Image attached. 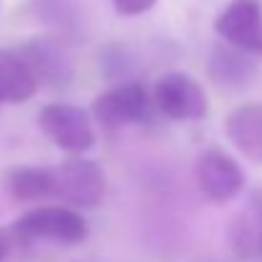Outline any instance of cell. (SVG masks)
Instances as JSON below:
<instances>
[{"instance_id": "6da1fadb", "label": "cell", "mask_w": 262, "mask_h": 262, "mask_svg": "<svg viewBox=\"0 0 262 262\" xmlns=\"http://www.w3.org/2000/svg\"><path fill=\"white\" fill-rule=\"evenodd\" d=\"M38 127L56 148L72 156H84L94 145L92 115L79 104L49 102L38 112Z\"/></svg>"}, {"instance_id": "7a4b0ae2", "label": "cell", "mask_w": 262, "mask_h": 262, "mask_svg": "<svg viewBox=\"0 0 262 262\" xmlns=\"http://www.w3.org/2000/svg\"><path fill=\"white\" fill-rule=\"evenodd\" d=\"M20 239H46L59 245H79L89 234L84 216L67 206H36L26 211L10 229Z\"/></svg>"}, {"instance_id": "3957f363", "label": "cell", "mask_w": 262, "mask_h": 262, "mask_svg": "<svg viewBox=\"0 0 262 262\" xmlns=\"http://www.w3.org/2000/svg\"><path fill=\"white\" fill-rule=\"evenodd\" d=\"M107 191V178L99 163L72 156L54 168V196L64 199L72 206L94 209L102 204Z\"/></svg>"}, {"instance_id": "277c9868", "label": "cell", "mask_w": 262, "mask_h": 262, "mask_svg": "<svg viewBox=\"0 0 262 262\" xmlns=\"http://www.w3.org/2000/svg\"><path fill=\"white\" fill-rule=\"evenodd\" d=\"M150 99H153V107L163 117L176 120V122L201 120L209 112V99H206L204 87L181 72H171V74L161 77Z\"/></svg>"}, {"instance_id": "5b68a950", "label": "cell", "mask_w": 262, "mask_h": 262, "mask_svg": "<svg viewBox=\"0 0 262 262\" xmlns=\"http://www.w3.org/2000/svg\"><path fill=\"white\" fill-rule=\"evenodd\" d=\"M153 99L150 92L140 82H125L115 89L99 94L92 104V115L107 130H117L125 125H138L150 117Z\"/></svg>"}, {"instance_id": "8992f818", "label": "cell", "mask_w": 262, "mask_h": 262, "mask_svg": "<svg viewBox=\"0 0 262 262\" xmlns=\"http://www.w3.org/2000/svg\"><path fill=\"white\" fill-rule=\"evenodd\" d=\"M193 176H196V186L201 188V193L216 204H227L237 199L245 188L242 166L219 148H209L199 156Z\"/></svg>"}, {"instance_id": "52a82bcc", "label": "cell", "mask_w": 262, "mask_h": 262, "mask_svg": "<svg viewBox=\"0 0 262 262\" xmlns=\"http://www.w3.org/2000/svg\"><path fill=\"white\" fill-rule=\"evenodd\" d=\"M214 31L232 49L262 56V0H232L214 20Z\"/></svg>"}, {"instance_id": "ba28073f", "label": "cell", "mask_w": 262, "mask_h": 262, "mask_svg": "<svg viewBox=\"0 0 262 262\" xmlns=\"http://www.w3.org/2000/svg\"><path fill=\"white\" fill-rule=\"evenodd\" d=\"M229 250L239 260L262 255V193H255L229 222Z\"/></svg>"}, {"instance_id": "9c48e42d", "label": "cell", "mask_w": 262, "mask_h": 262, "mask_svg": "<svg viewBox=\"0 0 262 262\" xmlns=\"http://www.w3.org/2000/svg\"><path fill=\"white\" fill-rule=\"evenodd\" d=\"M227 138L250 161L262 163V102H245L227 117Z\"/></svg>"}, {"instance_id": "30bf717a", "label": "cell", "mask_w": 262, "mask_h": 262, "mask_svg": "<svg viewBox=\"0 0 262 262\" xmlns=\"http://www.w3.org/2000/svg\"><path fill=\"white\" fill-rule=\"evenodd\" d=\"M36 77L20 51L0 49V102L23 104L36 94Z\"/></svg>"}, {"instance_id": "8fae6325", "label": "cell", "mask_w": 262, "mask_h": 262, "mask_svg": "<svg viewBox=\"0 0 262 262\" xmlns=\"http://www.w3.org/2000/svg\"><path fill=\"white\" fill-rule=\"evenodd\" d=\"M20 54L28 61L36 82H46V84H54L56 87V84H64V82L72 79V72H69L67 59L51 43L36 41V43H28Z\"/></svg>"}, {"instance_id": "7c38bea8", "label": "cell", "mask_w": 262, "mask_h": 262, "mask_svg": "<svg viewBox=\"0 0 262 262\" xmlns=\"http://www.w3.org/2000/svg\"><path fill=\"white\" fill-rule=\"evenodd\" d=\"M8 191L18 201H43L54 196V168L20 166L8 173Z\"/></svg>"}, {"instance_id": "4fadbf2b", "label": "cell", "mask_w": 262, "mask_h": 262, "mask_svg": "<svg viewBox=\"0 0 262 262\" xmlns=\"http://www.w3.org/2000/svg\"><path fill=\"white\" fill-rule=\"evenodd\" d=\"M255 74L252 64L242 56L239 49H219L214 51V59H211V77L214 82H222V84H229V87H242L245 82H250Z\"/></svg>"}, {"instance_id": "5bb4252c", "label": "cell", "mask_w": 262, "mask_h": 262, "mask_svg": "<svg viewBox=\"0 0 262 262\" xmlns=\"http://www.w3.org/2000/svg\"><path fill=\"white\" fill-rule=\"evenodd\" d=\"M158 0H112V5H115V10L120 13V15H143V13H148L153 5H156Z\"/></svg>"}, {"instance_id": "9a60e30c", "label": "cell", "mask_w": 262, "mask_h": 262, "mask_svg": "<svg viewBox=\"0 0 262 262\" xmlns=\"http://www.w3.org/2000/svg\"><path fill=\"white\" fill-rule=\"evenodd\" d=\"M10 250H13V232L0 227V262L10 255Z\"/></svg>"}]
</instances>
